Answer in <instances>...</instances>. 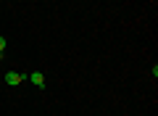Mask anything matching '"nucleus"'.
Returning a JSON list of instances; mask_svg holds the SVG:
<instances>
[{
    "instance_id": "f257e3e1",
    "label": "nucleus",
    "mask_w": 158,
    "mask_h": 116,
    "mask_svg": "<svg viewBox=\"0 0 158 116\" xmlns=\"http://www.w3.org/2000/svg\"><path fill=\"white\" fill-rule=\"evenodd\" d=\"M24 82V74L19 71H6V84H11V87H16V84Z\"/></svg>"
},
{
    "instance_id": "f03ea898",
    "label": "nucleus",
    "mask_w": 158,
    "mask_h": 116,
    "mask_svg": "<svg viewBox=\"0 0 158 116\" xmlns=\"http://www.w3.org/2000/svg\"><path fill=\"white\" fill-rule=\"evenodd\" d=\"M29 82H32L34 87H45V77H42V71H32V74H29Z\"/></svg>"
},
{
    "instance_id": "7ed1b4c3",
    "label": "nucleus",
    "mask_w": 158,
    "mask_h": 116,
    "mask_svg": "<svg viewBox=\"0 0 158 116\" xmlns=\"http://www.w3.org/2000/svg\"><path fill=\"white\" fill-rule=\"evenodd\" d=\"M6 50V37H0V53Z\"/></svg>"
},
{
    "instance_id": "20e7f679",
    "label": "nucleus",
    "mask_w": 158,
    "mask_h": 116,
    "mask_svg": "<svg viewBox=\"0 0 158 116\" xmlns=\"http://www.w3.org/2000/svg\"><path fill=\"white\" fill-rule=\"evenodd\" d=\"M0 61H3V53H0Z\"/></svg>"
}]
</instances>
